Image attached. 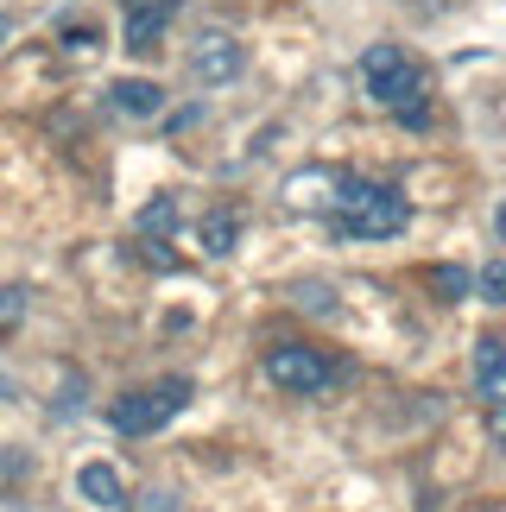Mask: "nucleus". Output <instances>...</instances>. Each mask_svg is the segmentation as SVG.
<instances>
[{
  "label": "nucleus",
  "mask_w": 506,
  "mask_h": 512,
  "mask_svg": "<svg viewBox=\"0 0 506 512\" xmlns=\"http://www.w3.org/2000/svg\"><path fill=\"white\" fill-rule=\"evenodd\" d=\"M393 114H399V127H431V108H424V95H418V102H399Z\"/></svg>",
  "instance_id": "a211bd4d"
},
{
  "label": "nucleus",
  "mask_w": 506,
  "mask_h": 512,
  "mask_svg": "<svg viewBox=\"0 0 506 512\" xmlns=\"http://www.w3.org/2000/svg\"><path fill=\"white\" fill-rule=\"evenodd\" d=\"M57 38H64L70 51H89V45H102V32H95L89 19H70V26H57Z\"/></svg>",
  "instance_id": "f3484780"
},
{
  "label": "nucleus",
  "mask_w": 506,
  "mask_h": 512,
  "mask_svg": "<svg viewBox=\"0 0 506 512\" xmlns=\"http://www.w3.org/2000/svg\"><path fill=\"white\" fill-rule=\"evenodd\" d=\"M19 317H26V291L7 285V291H0V336H7V329H19Z\"/></svg>",
  "instance_id": "2eb2a0df"
},
{
  "label": "nucleus",
  "mask_w": 506,
  "mask_h": 512,
  "mask_svg": "<svg viewBox=\"0 0 506 512\" xmlns=\"http://www.w3.org/2000/svg\"><path fill=\"white\" fill-rule=\"evenodd\" d=\"M494 234H500V241H506V203H500V215H494Z\"/></svg>",
  "instance_id": "412c9836"
},
{
  "label": "nucleus",
  "mask_w": 506,
  "mask_h": 512,
  "mask_svg": "<svg viewBox=\"0 0 506 512\" xmlns=\"http://www.w3.org/2000/svg\"><path fill=\"white\" fill-rule=\"evenodd\" d=\"M190 392H197V386H190L184 373H171V380H159V386L127 392V399L108 405V430H114V437H152V430H165L190 405Z\"/></svg>",
  "instance_id": "f03ea898"
},
{
  "label": "nucleus",
  "mask_w": 506,
  "mask_h": 512,
  "mask_svg": "<svg viewBox=\"0 0 506 512\" xmlns=\"http://www.w3.org/2000/svg\"><path fill=\"white\" fill-rule=\"evenodd\" d=\"M7 392H13V380H7V373H0V399H7Z\"/></svg>",
  "instance_id": "4be33fe9"
},
{
  "label": "nucleus",
  "mask_w": 506,
  "mask_h": 512,
  "mask_svg": "<svg viewBox=\"0 0 506 512\" xmlns=\"http://www.w3.org/2000/svg\"><path fill=\"white\" fill-rule=\"evenodd\" d=\"M0 45H13V19L7 13H0Z\"/></svg>",
  "instance_id": "aec40b11"
},
{
  "label": "nucleus",
  "mask_w": 506,
  "mask_h": 512,
  "mask_svg": "<svg viewBox=\"0 0 506 512\" xmlns=\"http://www.w3.org/2000/svg\"><path fill=\"white\" fill-rule=\"evenodd\" d=\"M310 190H329V177H323V171H298V177L285 184V196H291V203H317Z\"/></svg>",
  "instance_id": "dca6fc26"
},
{
  "label": "nucleus",
  "mask_w": 506,
  "mask_h": 512,
  "mask_svg": "<svg viewBox=\"0 0 506 512\" xmlns=\"http://www.w3.org/2000/svg\"><path fill=\"white\" fill-rule=\"evenodd\" d=\"M76 494H83L95 512H127V475L114 462H83L76 468Z\"/></svg>",
  "instance_id": "6e6552de"
},
{
  "label": "nucleus",
  "mask_w": 506,
  "mask_h": 512,
  "mask_svg": "<svg viewBox=\"0 0 506 512\" xmlns=\"http://www.w3.org/2000/svg\"><path fill=\"white\" fill-rule=\"evenodd\" d=\"M475 392L494 411H506V342H481L475 348Z\"/></svg>",
  "instance_id": "1a4fd4ad"
},
{
  "label": "nucleus",
  "mask_w": 506,
  "mask_h": 512,
  "mask_svg": "<svg viewBox=\"0 0 506 512\" xmlns=\"http://www.w3.org/2000/svg\"><path fill=\"white\" fill-rule=\"evenodd\" d=\"M108 108L127 114V121H152V114H165V83H152V76H114Z\"/></svg>",
  "instance_id": "0eeeda50"
},
{
  "label": "nucleus",
  "mask_w": 506,
  "mask_h": 512,
  "mask_svg": "<svg viewBox=\"0 0 506 512\" xmlns=\"http://www.w3.org/2000/svg\"><path fill=\"white\" fill-rule=\"evenodd\" d=\"M266 386L291 392V399H317V392L336 386V361L310 342H279L266 348Z\"/></svg>",
  "instance_id": "7ed1b4c3"
},
{
  "label": "nucleus",
  "mask_w": 506,
  "mask_h": 512,
  "mask_svg": "<svg viewBox=\"0 0 506 512\" xmlns=\"http://www.w3.org/2000/svg\"><path fill=\"white\" fill-rule=\"evenodd\" d=\"M171 26V0H121V38L127 51H159Z\"/></svg>",
  "instance_id": "423d86ee"
},
{
  "label": "nucleus",
  "mask_w": 506,
  "mask_h": 512,
  "mask_svg": "<svg viewBox=\"0 0 506 512\" xmlns=\"http://www.w3.org/2000/svg\"><path fill=\"white\" fill-rule=\"evenodd\" d=\"M247 76V45L235 32H203L197 45H190V83L197 89H228Z\"/></svg>",
  "instance_id": "39448f33"
},
{
  "label": "nucleus",
  "mask_w": 506,
  "mask_h": 512,
  "mask_svg": "<svg viewBox=\"0 0 506 512\" xmlns=\"http://www.w3.org/2000/svg\"><path fill=\"white\" fill-rule=\"evenodd\" d=\"M171 228H178V196H152V203L140 209V234H171Z\"/></svg>",
  "instance_id": "f8f14e48"
},
{
  "label": "nucleus",
  "mask_w": 506,
  "mask_h": 512,
  "mask_svg": "<svg viewBox=\"0 0 506 512\" xmlns=\"http://www.w3.org/2000/svg\"><path fill=\"white\" fill-rule=\"evenodd\" d=\"M361 83H367V95H374L380 108H399V102H418V95H424V70L399 45H367Z\"/></svg>",
  "instance_id": "20e7f679"
},
{
  "label": "nucleus",
  "mask_w": 506,
  "mask_h": 512,
  "mask_svg": "<svg viewBox=\"0 0 506 512\" xmlns=\"http://www.w3.org/2000/svg\"><path fill=\"white\" fill-rule=\"evenodd\" d=\"M235 247H241V215L235 209H216L203 222V253H216V260H222V253H235Z\"/></svg>",
  "instance_id": "9d476101"
},
{
  "label": "nucleus",
  "mask_w": 506,
  "mask_h": 512,
  "mask_svg": "<svg viewBox=\"0 0 506 512\" xmlns=\"http://www.w3.org/2000/svg\"><path fill=\"white\" fill-rule=\"evenodd\" d=\"M140 512H178V500H171L165 487H146V494H140Z\"/></svg>",
  "instance_id": "6ab92c4d"
},
{
  "label": "nucleus",
  "mask_w": 506,
  "mask_h": 512,
  "mask_svg": "<svg viewBox=\"0 0 506 512\" xmlns=\"http://www.w3.org/2000/svg\"><path fill=\"white\" fill-rule=\"evenodd\" d=\"M475 291H481V298H488V304H506V260L481 266V272H475Z\"/></svg>",
  "instance_id": "ddd939ff"
},
{
  "label": "nucleus",
  "mask_w": 506,
  "mask_h": 512,
  "mask_svg": "<svg viewBox=\"0 0 506 512\" xmlns=\"http://www.w3.org/2000/svg\"><path fill=\"white\" fill-rule=\"evenodd\" d=\"M171 7H178V0H171Z\"/></svg>",
  "instance_id": "5701e85b"
},
{
  "label": "nucleus",
  "mask_w": 506,
  "mask_h": 512,
  "mask_svg": "<svg viewBox=\"0 0 506 512\" xmlns=\"http://www.w3.org/2000/svg\"><path fill=\"white\" fill-rule=\"evenodd\" d=\"M431 291H437L443 304H462L475 291V272L469 266H431Z\"/></svg>",
  "instance_id": "9b49d317"
},
{
  "label": "nucleus",
  "mask_w": 506,
  "mask_h": 512,
  "mask_svg": "<svg viewBox=\"0 0 506 512\" xmlns=\"http://www.w3.org/2000/svg\"><path fill=\"white\" fill-rule=\"evenodd\" d=\"M298 310H310V317H336V291L329 285H298Z\"/></svg>",
  "instance_id": "4468645a"
},
{
  "label": "nucleus",
  "mask_w": 506,
  "mask_h": 512,
  "mask_svg": "<svg viewBox=\"0 0 506 512\" xmlns=\"http://www.w3.org/2000/svg\"><path fill=\"white\" fill-rule=\"evenodd\" d=\"M412 222V203L393 184H367V177H348L336 190V228L348 241H393Z\"/></svg>",
  "instance_id": "f257e3e1"
}]
</instances>
